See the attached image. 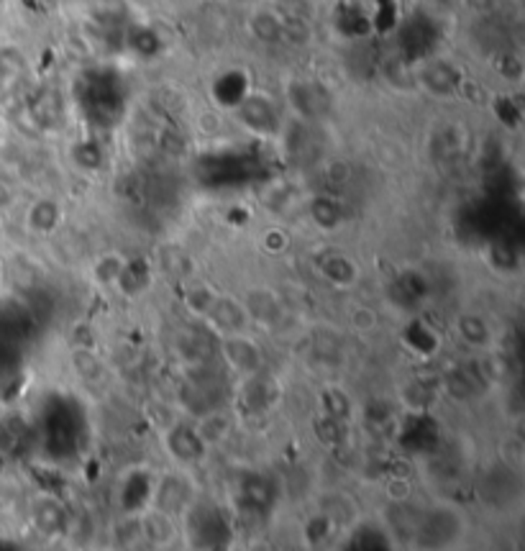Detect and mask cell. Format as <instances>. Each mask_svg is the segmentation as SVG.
I'll list each match as a JSON object with an SVG mask.
<instances>
[{
  "mask_svg": "<svg viewBox=\"0 0 525 551\" xmlns=\"http://www.w3.org/2000/svg\"><path fill=\"white\" fill-rule=\"evenodd\" d=\"M162 449L170 457L172 467L180 470H193L200 467L205 457L210 454V447L203 441V436L197 433L195 423L187 420H174L162 433Z\"/></svg>",
  "mask_w": 525,
  "mask_h": 551,
  "instance_id": "cell-1",
  "label": "cell"
},
{
  "mask_svg": "<svg viewBox=\"0 0 525 551\" xmlns=\"http://www.w3.org/2000/svg\"><path fill=\"white\" fill-rule=\"evenodd\" d=\"M218 362H224L231 372H236L238 377H251L259 375L264 367V355L259 342L247 334H231L218 339Z\"/></svg>",
  "mask_w": 525,
  "mask_h": 551,
  "instance_id": "cell-2",
  "label": "cell"
},
{
  "mask_svg": "<svg viewBox=\"0 0 525 551\" xmlns=\"http://www.w3.org/2000/svg\"><path fill=\"white\" fill-rule=\"evenodd\" d=\"M210 326V331L221 339V336H231V334H247L251 331V318L244 301L231 298V295H215V301L210 305V311L203 318Z\"/></svg>",
  "mask_w": 525,
  "mask_h": 551,
  "instance_id": "cell-3",
  "label": "cell"
},
{
  "mask_svg": "<svg viewBox=\"0 0 525 551\" xmlns=\"http://www.w3.org/2000/svg\"><path fill=\"white\" fill-rule=\"evenodd\" d=\"M315 267H318V275L323 277L329 285L339 290L354 288L359 282V264L343 254V251H323L315 257Z\"/></svg>",
  "mask_w": 525,
  "mask_h": 551,
  "instance_id": "cell-4",
  "label": "cell"
},
{
  "mask_svg": "<svg viewBox=\"0 0 525 551\" xmlns=\"http://www.w3.org/2000/svg\"><path fill=\"white\" fill-rule=\"evenodd\" d=\"M454 331H457L461 344H467L477 355L489 352V349L498 346V342H495V331L487 323V318H482L479 313H461L459 318L454 321Z\"/></svg>",
  "mask_w": 525,
  "mask_h": 551,
  "instance_id": "cell-5",
  "label": "cell"
},
{
  "mask_svg": "<svg viewBox=\"0 0 525 551\" xmlns=\"http://www.w3.org/2000/svg\"><path fill=\"white\" fill-rule=\"evenodd\" d=\"M62 206L54 197H39L26 210V228L37 237H52L62 224Z\"/></svg>",
  "mask_w": 525,
  "mask_h": 551,
  "instance_id": "cell-6",
  "label": "cell"
},
{
  "mask_svg": "<svg viewBox=\"0 0 525 551\" xmlns=\"http://www.w3.org/2000/svg\"><path fill=\"white\" fill-rule=\"evenodd\" d=\"M400 339H403V344H405L413 355L423 356V359H431V356L438 355V349H441V336H438L428 323H423V321H413V323L403 331Z\"/></svg>",
  "mask_w": 525,
  "mask_h": 551,
  "instance_id": "cell-7",
  "label": "cell"
},
{
  "mask_svg": "<svg viewBox=\"0 0 525 551\" xmlns=\"http://www.w3.org/2000/svg\"><path fill=\"white\" fill-rule=\"evenodd\" d=\"M126 257L123 254H116V251H108V254H100L95 262H92V280L100 285V288H113L119 285L121 272L126 267Z\"/></svg>",
  "mask_w": 525,
  "mask_h": 551,
  "instance_id": "cell-8",
  "label": "cell"
},
{
  "mask_svg": "<svg viewBox=\"0 0 525 551\" xmlns=\"http://www.w3.org/2000/svg\"><path fill=\"white\" fill-rule=\"evenodd\" d=\"M251 34L264 44H275L282 39V18L275 11H257L249 18Z\"/></svg>",
  "mask_w": 525,
  "mask_h": 551,
  "instance_id": "cell-9",
  "label": "cell"
},
{
  "mask_svg": "<svg viewBox=\"0 0 525 551\" xmlns=\"http://www.w3.org/2000/svg\"><path fill=\"white\" fill-rule=\"evenodd\" d=\"M215 295H218V292H215V290H210L208 285H193V288L184 292V308L190 311L193 318L203 321L205 313L210 311L213 301H215Z\"/></svg>",
  "mask_w": 525,
  "mask_h": 551,
  "instance_id": "cell-10",
  "label": "cell"
},
{
  "mask_svg": "<svg viewBox=\"0 0 525 551\" xmlns=\"http://www.w3.org/2000/svg\"><path fill=\"white\" fill-rule=\"evenodd\" d=\"M310 216L315 218V224L329 228V231L341 224V208H339V203H333L329 197H318V200H313Z\"/></svg>",
  "mask_w": 525,
  "mask_h": 551,
  "instance_id": "cell-11",
  "label": "cell"
},
{
  "mask_svg": "<svg viewBox=\"0 0 525 551\" xmlns=\"http://www.w3.org/2000/svg\"><path fill=\"white\" fill-rule=\"evenodd\" d=\"M377 321L380 318L374 313V308H369V305H354L352 313H349V323H352L356 334H372L377 328Z\"/></svg>",
  "mask_w": 525,
  "mask_h": 551,
  "instance_id": "cell-12",
  "label": "cell"
},
{
  "mask_svg": "<svg viewBox=\"0 0 525 551\" xmlns=\"http://www.w3.org/2000/svg\"><path fill=\"white\" fill-rule=\"evenodd\" d=\"M262 247L269 254H282L289 247V237L285 231H279V228H269L262 237Z\"/></svg>",
  "mask_w": 525,
  "mask_h": 551,
  "instance_id": "cell-13",
  "label": "cell"
},
{
  "mask_svg": "<svg viewBox=\"0 0 525 551\" xmlns=\"http://www.w3.org/2000/svg\"><path fill=\"white\" fill-rule=\"evenodd\" d=\"M474 14H489L495 8V0H461Z\"/></svg>",
  "mask_w": 525,
  "mask_h": 551,
  "instance_id": "cell-14",
  "label": "cell"
},
{
  "mask_svg": "<svg viewBox=\"0 0 525 551\" xmlns=\"http://www.w3.org/2000/svg\"><path fill=\"white\" fill-rule=\"evenodd\" d=\"M14 187L5 183V180H0V210L11 208L14 206Z\"/></svg>",
  "mask_w": 525,
  "mask_h": 551,
  "instance_id": "cell-15",
  "label": "cell"
}]
</instances>
